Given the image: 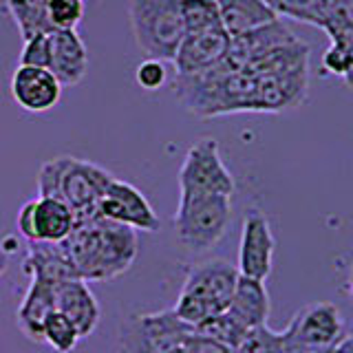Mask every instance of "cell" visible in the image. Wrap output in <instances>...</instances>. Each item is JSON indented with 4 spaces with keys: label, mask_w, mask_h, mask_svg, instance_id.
I'll return each mask as SVG.
<instances>
[{
    "label": "cell",
    "mask_w": 353,
    "mask_h": 353,
    "mask_svg": "<svg viewBox=\"0 0 353 353\" xmlns=\"http://www.w3.org/2000/svg\"><path fill=\"white\" fill-rule=\"evenodd\" d=\"M137 230L104 216L77 221L62 241L82 281H115L137 259Z\"/></svg>",
    "instance_id": "obj_1"
},
{
    "label": "cell",
    "mask_w": 353,
    "mask_h": 353,
    "mask_svg": "<svg viewBox=\"0 0 353 353\" xmlns=\"http://www.w3.org/2000/svg\"><path fill=\"white\" fill-rule=\"evenodd\" d=\"M254 86L256 77L248 71H232L225 60L201 73L174 75V93L179 102L201 119L252 113Z\"/></svg>",
    "instance_id": "obj_2"
},
{
    "label": "cell",
    "mask_w": 353,
    "mask_h": 353,
    "mask_svg": "<svg viewBox=\"0 0 353 353\" xmlns=\"http://www.w3.org/2000/svg\"><path fill=\"white\" fill-rule=\"evenodd\" d=\"M113 174L93 161L77 157H55L44 161L38 172V196L60 199L77 221L97 216V205Z\"/></svg>",
    "instance_id": "obj_3"
},
{
    "label": "cell",
    "mask_w": 353,
    "mask_h": 353,
    "mask_svg": "<svg viewBox=\"0 0 353 353\" xmlns=\"http://www.w3.org/2000/svg\"><path fill=\"white\" fill-rule=\"evenodd\" d=\"M236 265L223 259L199 263L188 272L172 312L188 325H201L210 316L225 312L239 281Z\"/></svg>",
    "instance_id": "obj_4"
},
{
    "label": "cell",
    "mask_w": 353,
    "mask_h": 353,
    "mask_svg": "<svg viewBox=\"0 0 353 353\" xmlns=\"http://www.w3.org/2000/svg\"><path fill=\"white\" fill-rule=\"evenodd\" d=\"M130 29L148 58L172 62L185 36L179 0H130Z\"/></svg>",
    "instance_id": "obj_5"
},
{
    "label": "cell",
    "mask_w": 353,
    "mask_h": 353,
    "mask_svg": "<svg viewBox=\"0 0 353 353\" xmlns=\"http://www.w3.org/2000/svg\"><path fill=\"white\" fill-rule=\"evenodd\" d=\"M230 216L232 203L225 194H181L174 214L176 241L194 254L212 250L223 239Z\"/></svg>",
    "instance_id": "obj_6"
},
{
    "label": "cell",
    "mask_w": 353,
    "mask_h": 353,
    "mask_svg": "<svg viewBox=\"0 0 353 353\" xmlns=\"http://www.w3.org/2000/svg\"><path fill=\"white\" fill-rule=\"evenodd\" d=\"M194 334V327L183 323L172 309L154 314L130 316L121 325V353H170Z\"/></svg>",
    "instance_id": "obj_7"
},
{
    "label": "cell",
    "mask_w": 353,
    "mask_h": 353,
    "mask_svg": "<svg viewBox=\"0 0 353 353\" xmlns=\"http://www.w3.org/2000/svg\"><path fill=\"white\" fill-rule=\"evenodd\" d=\"M181 194H234V176L221 159L219 141L203 137L188 150L179 170Z\"/></svg>",
    "instance_id": "obj_8"
},
{
    "label": "cell",
    "mask_w": 353,
    "mask_h": 353,
    "mask_svg": "<svg viewBox=\"0 0 353 353\" xmlns=\"http://www.w3.org/2000/svg\"><path fill=\"white\" fill-rule=\"evenodd\" d=\"M283 338L303 345L336 349L338 342L347 338V325L334 303L318 301L298 309L290 325L283 329Z\"/></svg>",
    "instance_id": "obj_9"
},
{
    "label": "cell",
    "mask_w": 353,
    "mask_h": 353,
    "mask_svg": "<svg viewBox=\"0 0 353 353\" xmlns=\"http://www.w3.org/2000/svg\"><path fill=\"white\" fill-rule=\"evenodd\" d=\"M75 228V214L60 199L38 196L18 212V232L27 243H62Z\"/></svg>",
    "instance_id": "obj_10"
},
{
    "label": "cell",
    "mask_w": 353,
    "mask_h": 353,
    "mask_svg": "<svg viewBox=\"0 0 353 353\" xmlns=\"http://www.w3.org/2000/svg\"><path fill=\"white\" fill-rule=\"evenodd\" d=\"M276 241L270 228V219L259 208H252L243 219L241 245H239V274L248 279L268 281L274 265Z\"/></svg>",
    "instance_id": "obj_11"
},
{
    "label": "cell",
    "mask_w": 353,
    "mask_h": 353,
    "mask_svg": "<svg viewBox=\"0 0 353 353\" xmlns=\"http://www.w3.org/2000/svg\"><path fill=\"white\" fill-rule=\"evenodd\" d=\"M97 212L99 216L117 221V223H124L132 230L157 232L161 228L157 212L148 203V199L141 194V190L121 179H115V176L99 199Z\"/></svg>",
    "instance_id": "obj_12"
},
{
    "label": "cell",
    "mask_w": 353,
    "mask_h": 353,
    "mask_svg": "<svg viewBox=\"0 0 353 353\" xmlns=\"http://www.w3.org/2000/svg\"><path fill=\"white\" fill-rule=\"evenodd\" d=\"M307 86L309 64L276 75H259L252 97V113H281L301 106L307 97Z\"/></svg>",
    "instance_id": "obj_13"
},
{
    "label": "cell",
    "mask_w": 353,
    "mask_h": 353,
    "mask_svg": "<svg viewBox=\"0 0 353 353\" xmlns=\"http://www.w3.org/2000/svg\"><path fill=\"white\" fill-rule=\"evenodd\" d=\"M294 42H298L296 33L287 27L285 22L276 18L268 22V25L232 38L228 55H225V64L232 71H248L256 60Z\"/></svg>",
    "instance_id": "obj_14"
},
{
    "label": "cell",
    "mask_w": 353,
    "mask_h": 353,
    "mask_svg": "<svg viewBox=\"0 0 353 353\" xmlns=\"http://www.w3.org/2000/svg\"><path fill=\"white\" fill-rule=\"evenodd\" d=\"M9 91L20 108L29 113H47L58 106L64 86L49 69L18 64V69L11 75Z\"/></svg>",
    "instance_id": "obj_15"
},
{
    "label": "cell",
    "mask_w": 353,
    "mask_h": 353,
    "mask_svg": "<svg viewBox=\"0 0 353 353\" xmlns=\"http://www.w3.org/2000/svg\"><path fill=\"white\" fill-rule=\"evenodd\" d=\"M230 33L221 29L199 31V33H185L179 49H176L172 64L176 75H190L212 69L225 60L230 49Z\"/></svg>",
    "instance_id": "obj_16"
},
{
    "label": "cell",
    "mask_w": 353,
    "mask_h": 353,
    "mask_svg": "<svg viewBox=\"0 0 353 353\" xmlns=\"http://www.w3.org/2000/svg\"><path fill=\"white\" fill-rule=\"evenodd\" d=\"M53 301L55 312L64 314L77 327L82 338H88L97 329L102 320V309H99L97 298L88 290L86 281L69 279L53 285Z\"/></svg>",
    "instance_id": "obj_17"
},
{
    "label": "cell",
    "mask_w": 353,
    "mask_h": 353,
    "mask_svg": "<svg viewBox=\"0 0 353 353\" xmlns=\"http://www.w3.org/2000/svg\"><path fill=\"white\" fill-rule=\"evenodd\" d=\"M51 58L49 71L58 77L62 86H75L84 80L88 69L86 44L77 36L75 29H55L49 31Z\"/></svg>",
    "instance_id": "obj_18"
},
{
    "label": "cell",
    "mask_w": 353,
    "mask_h": 353,
    "mask_svg": "<svg viewBox=\"0 0 353 353\" xmlns=\"http://www.w3.org/2000/svg\"><path fill=\"white\" fill-rule=\"evenodd\" d=\"M22 272L31 279L51 285L77 279L69 252L62 243H27V259L22 261Z\"/></svg>",
    "instance_id": "obj_19"
},
{
    "label": "cell",
    "mask_w": 353,
    "mask_h": 353,
    "mask_svg": "<svg viewBox=\"0 0 353 353\" xmlns=\"http://www.w3.org/2000/svg\"><path fill=\"white\" fill-rule=\"evenodd\" d=\"M270 307L272 305H270V294L268 287H265V281L239 276L234 294H232V301L225 312L234 320H239L245 329H256L268 325Z\"/></svg>",
    "instance_id": "obj_20"
},
{
    "label": "cell",
    "mask_w": 353,
    "mask_h": 353,
    "mask_svg": "<svg viewBox=\"0 0 353 353\" xmlns=\"http://www.w3.org/2000/svg\"><path fill=\"white\" fill-rule=\"evenodd\" d=\"M55 312L53 285L38 279H31V285L18 307V327L22 336L31 342H42L44 320Z\"/></svg>",
    "instance_id": "obj_21"
},
{
    "label": "cell",
    "mask_w": 353,
    "mask_h": 353,
    "mask_svg": "<svg viewBox=\"0 0 353 353\" xmlns=\"http://www.w3.org/2000/svg\"><path fill=\"white\" fill-rule=\"evenodd\" d=\"M221 22L230 38L268 25L279 16L265 5V0H216Z\"/></svg>",
    "instance_id": "obj_22"
},
{
    "label": "cell",
    "mask_w": 353,
    "mask_h": 353,
    "mask_svg": "<svg viewBox=\"0 0 353 353\" xmlns=\"http://www.w3.org/2000/svg\"><path fill=\"white\" fill-rule=\"evenodd\" d=\"M265 5L279 18L283 16L323 29H329L331 18H334L331 0H265Z\"/></svg>",
    "instance_id": "obj_23"
},
{
    "label": "cell",
    "mask_w": 353,
    "mask_h": 353,
    "mask_svg": "<svg viewBox=\"0 0 353 353\" xmlns=\"http://www.w3.org/2000/svg\"><path fill=\"white\" fill-rule=\"evenodd\" d=\"M47 3L49 0H7V9L22 40H29L36 33L51 31L47 20Z\"/></svg>",
    "instance_id": "obj_24"
},
{
    "label": "cell",
    "mask_w": 353,
    "mask_h": 353,
    "mask_svg": "<svg viewBox=\"0 0 353 353\" xmlns=\"http://www.w3.org/2000/svg\"><path fill=\"white\" fill-rule=\"evenodd\" d=\"M194 331L199 336H203L208 340H214V342H219V345H223L225 349L236 353V349L241 347V342L250 329L243 327L239 320H234L228 312H221L216 316H210L208 320H203L201 325H196Z\"/></svg>",
    "instance_id": "obj_25"
},
{
    "label": "cell",
    "mask_w": 353,
    "mask_h": 353,
    "mask_svg": "<svg viewBox=\"0 0 353 353\" xmlns=\"http://www.w3.org/2000/svg\"><path fill=\"white\" fill-rule=\"evenodd\" d=\"M179 5L185 33H199L223 27L216 0H179Z\"/></svg>",
    "instance_id": "obj_26"
},
{
    "label": "cell",
    "mask_w": 353,
    "mask_h": 353,
    "mask_svg": "<svg viewBox=\"0 0 353 353\" xmlns=\"http://www.w3.org/2000/svg\"><path fill=\"white\" fill-rule=\"evenodd\" d=\"M82 340L80 331L69 318L60 312H53L42 327V342L49 345L55 353H71L77 342Z\"/></svg>",
    "instance_id": "obj_27"
},
{
    "label": "cell",
    "mask_w": 353,
    "mask_h": 353,
    "mask_svg": "<svg viewBox=\"0 0 353 353\" xmlns=\"http://www.w3.org/2000/svg\"><path fill=\"white\" fill-rule=\"evenodd\" d=\"M84 18V0H49L47 20L51 31L55 29H77Z\"/></svg>",
    "instance_id": "obj_28"
},
{
    "label": "cell",
    "mask_w": 353,
    "mask_h": 353,
    "mask_svg": "<svg viewBox=\"0 0 353 353\" xmlns=\"http://www.w3.org/2000/svg\"><path fill=\"white\" fill-rule=\"evenodd\" d=\"M236 353H285L283 351V334L272 331L268 325L250 329L243 338Z\"/></svg>",
    "instance_id": "obj_29"
},
{
    "label": "cell",
    "mask_w": 353,
    "mask_h": 353,
    "mask_svg": "<svg viewBox=\"0 0 353 353\" xmlns=\"http://www.w3.org/2000/svg\"><path fill=\"white\" fill-rule=\"evenodd\" d=\"M49 58H51V42H49V31L36 33L29 40H25L20 51V64L25 66H40V69H49Z\"/></svg>",
    "instance_id": "obj_30"
},
{
    "label": "cell",
    "mask_w": 353,
    "mask_h": 353,
    "mask_svg": "<svg viewBox=\"0 0 353 353\" xmlns=\"http://www.w3.org/2000/svg\"><path fill=\"white\" fill-rule=\"evenodd\" d=\"M135 80L143 91H157L168 80V71H165V64L161 60L146 58L143 62H139L135 71Z\"/></svg>",
    "instance_id": "obj_31"
},
{
    "label": "cell",
    "mask_w": 353,
    "mask_h": 353,
    "mask_svg": "<svg viewBox=\"0 0 353 353\" xmlns=\"http://www.w3.org/2000/svg\"><path fill=\"white\" fill-rule=\"evenodd\" d=\"M323 64H325L327 71L347 77L353 71V51L349 47H345L342 42L334 40V44H331L329 51L325 53Z\"/></svg>",
    "instance_id": "obj_32"
},
{
    "label": "cell",
    "mask_w": 353,
    "mask_h": 353,
    "mask_svg": "<svg viewBox=\"0 0 353 353\" xmlns=\"http://www.w3.org/2000/svg\"><path fill=\"white\" fill-rule=\"evenodd\" d=\"M185 353H234V351L225 349L223 345H219V342H214V340H208L203 336H199L194 331V334L190 336V340H188Z\"/></svg>",
    "instance_id": "obj_33"
},
{
    "label": "cell",
    "mask_w": 353,
    "mask_h": 353,
    "mask_svg": "<svg viewBox=\"0 0 353 353\" xmlns=\"http://www.w3.org/2000/svg\"><path fill=\"white\" fill-rule=\"evenodd\" d=\"M331 353H353V336H347L342 342H338L336 349Z\"/></svg>",
    "instance_id": "obj_34"
},
{
    "label": "cell",
    "mask_w": 353,
    "mask_h": 353,
    "mask_svg": "<svg viewBox=\"0 0 353 353\" xmlns=\"http://www.w3.org/2000/svg\"><path fill=\"white\" fill-rule=\"evenodd\" d=\"M5 270H7V254L0 252V276L5 274Z\"/></svg>",
    "instance_id": "obj_35"
},
{
    "label": "cell",
    "mask_w": 353,
    "mask_h": 353,
    "mask_svg": "<svg viewBox=\"0 0 353 353\" xmlns=\"http://www.w3.org/2000/svg\"><path fill=\"white\" fill-rule=\"evenodd\" d=\"M349 296L353 298V274H351V283H349Z\"/></svg>",
    "instance_id": "obj_36"
}]
</instances>
